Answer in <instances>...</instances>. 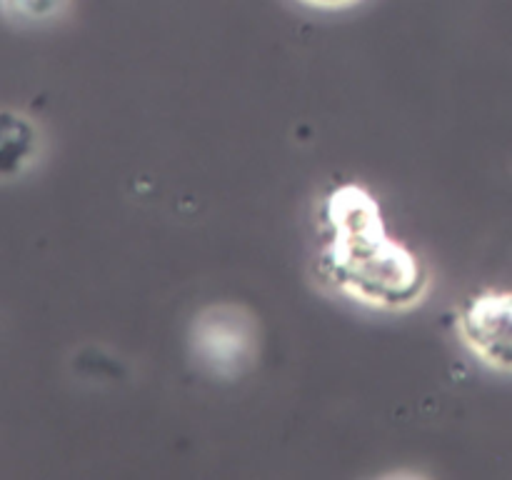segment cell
<instances>
[{
    "mask_svg": "<svg viewBox=\"0 0 512 480\" xmlns=\"http://www.w3.org/2000/svg\"><path fill=\"white\" fill-rule=\"evenodd\" d=\"M465 345L490 368L512 373V293H478L460 308Z\"/></svg>",
    "mask_w": 512,
    "mask_h": 480,
    "instance_id": "cell-2",
    "label": "cell"
},
{
    "mask_svg": "<svg viewBox=\"0 0 512 480\" xmlns=\"http://www.w3.org/2000/svg\"><path fill=\"white\" fill-rule=\"evenodd\" d=\"M305 3L325 5V8H333V5H348V3H353V0H305Z\"/></svg>",
    "mask_w": 512,
    "mask_h": 480,
    "instance_id": "cell-4",
    "label": "cell"
},
{
    "mask_svg": "<svg viewBox=\"0 0 512 480\" xmlns=\"http://www.w3.org/2000/svg\"><path fill=\"white\" fill-rule=\"evenodd\" d=\"M340 248H335V270L340 283L355 298L370 305H408L420 295L423 275L418 263L400 245L390 243L380 228V215L368 198L345 208L338 203Z\"/></svg>",
    "mask_w": 512,
    "mask_h": 480,
    "instance_id": "cell-1",
    "label": "cell"
},
{
    "mask_svg": "<svg viewBox=\"0 0 512 480\" xmlns=\"http://www.w3.org/2000/svg\"><path fill=\"white\" fill-rule=\"evenodd\" d=\"M38 153V130L13 110H0V180L15 178Z\"/></svg>",
    "mask_w": 512,
    "mask_h": 480,
    "instance_id": "cell-3",
    "label": "cell"
}]
</instances>
